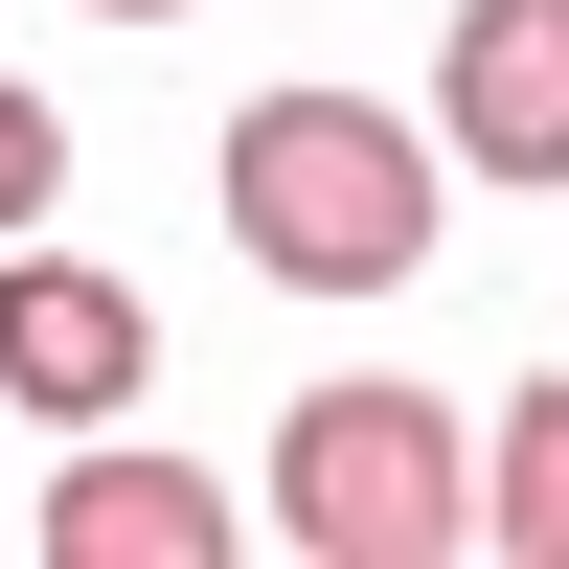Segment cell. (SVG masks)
Instances as JSON below:
<instances>
[{
    "instance_id": "4",
    "label": "cell",
    "mask_w": 569,
    "mask_h": 569,
    "mask_svg": "<svg viewBox=\"0 0 569 569\" xmlns=\"http://www.w3.org/2000/svg\"><path fill=\"white\" fill-rule=\"evenodd\" d=\"M433 137H456L479 182H569V0H456Z\"/></svg>"
},
{
    "instance_id": "5",
    "label": "cell",
    "mask_w": 569,
    "mask_h": 569,
    "mask_svg": "<svg viewBox=\"0 0 569 569\" xmlns=\"http://www.w3.org/2000/svg\"><path fill=\"white\" fill-rule=\"evenodd\" d=\"M228 547V479H182V456H69V479H46V569H206Z\"/></svg>"
},
{
    "instance_id": "6",
    "label": "cell",
    "mask_w": 569,
    "mask_h": 569,
    "mask_svg": "<svg viewBox=\"0 0 569 569\" xmlns=\"http://www.w3.org/2000/svg\"><path fill=\"white\" fill-rule=\"evenodd\" d=\"M479 547L569 569V388H525V410H501V456H479Z\"/></svg>"
},
{
    "instance_id": "2",
    "label": "cell",
    "mask_w": 569,
    "mask_h": 569,
    "mask_svg": "<svg viewBox=\"0 0 569 569\" xmlns=\"http://www.w3.org/2000/svg\"><path fill=\"white\" fill-rule=\"evenodd\" d=\"M273 547H319V569H433V547H479V456H456V410L388 388V365L297 388V410H273Z\"/></svg>"
},
{
    "instance_id": "8",
    "label": "cell",
    "mask_w": 569,
    "mask_h": 569,
    "mask_svg": "<svg viewBox=\"0 0 569 569\" xmlns=\"http://www.w3.org/2000/svg\"><path fill=\"white\" fill-rule=\"evenodd\" d=\"M91 23H182V0H91Z\"/></svg>"
},
{
    "instance_id": "7",
    "label": "cell",
    "mask_w": 569,
    "mask_h": 569,
    "mask_svg": "<svg viewBox=\"0 0 569 569\" xmlns=\"http://www.w3.org/2000/svg\"><path fill=\"white\" fill-rule=\"evenodd\" d=\"M46 182H69V114H46L23 69H0V251H23V228H46Z\"/></svg>"
},
{
    "instance_id": "3",
    "label": "cell",
    "mask_w": 569,
    "mask_h": 569,
    "mask_svg": "<svg viewBox=\"0 0 569 569\" xmlns=\"http://www.w3.org/2000/svg\"><path fill=\"white\" fill-rule=\"evenodd\" d=\"M137 388H160V319H137V273H91V251H0V410H46V433H114Z\"/></svg>"
},
{
    "instance_id": "1",
    "label": "cell",
    "mask_w": 569,
    "mask_h": 569,
    "mask_svg": "<svg viewBox=\"0 0 569 569\" xmlns=\"http://www.w3.org/2000/svg\"><path fill=\"white\" fill-rule=\"evenodd\" d=\"M228 228L297 297H388V273H433V137L388 91H251L228 114Z\"/></svg>"
}]
</instances>
